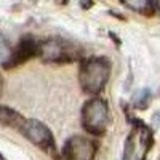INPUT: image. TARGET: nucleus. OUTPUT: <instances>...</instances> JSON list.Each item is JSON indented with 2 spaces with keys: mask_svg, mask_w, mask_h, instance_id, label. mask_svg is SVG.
I'll use <instances>...</instances> for the list:
<instances>
[{
  "mask_svg": "<svg viewBox=\"0 0 160 160\" xmlns=\"http://www.w3.org/2000/svg\"><path fill=\"white\" fill-rule=\"evenodd\" d=\"M111 74V64L102 58L87 61L80 69V83L88 93H98L104 88Z\"/></svg>",
  "mask_w": 160,
  "mask_h": 160,
  "instance_id": "nucleus-1",
  "label": "nucleus"
},
{
  "mask_svg": "<svg viewBox=\"0 0 160 160\" xmlns=\"http://www.w3.org/2000/svg\"><path fill=\"white\" fill-rule=\"evenodd\" d=\"M109 122V111L108 104L101 99H93L88 101L83 108V125L88 131L101 135L106 130Z\"/></svg>",
  "mask_w": 160,
  "mask_h": 160,
  "instance_id": "nucleus-2",
  "label": "nucleus"
},
{
  "mask_svg": "<svg viewBox=\"0 0 160 160\" xmlns=\"http://www.w3.org/2000/svg\"><path fill=\"white\" fill-rule=\"evenodd\" d=\"M149 146H151V133L146 130V127L141 125L135 128L131 131V135L127 138L125 160H142Z\"/></svg>",
  "mask_w": 160,
  "mask_h": 160,
  "instance_id": "nucleus-3",
  "label": "nucleus"
},
{
  "mask_svg": "<svg viewBox=\"0 0 160 160\" xmlns=\"http://www.w3.org/2000/svg\"><path fill=\"white\" fill-rule=\"evenodd\" d=\"M95 146L85 138H71L62 148L64 160H93Z\"/></svg>",
  "mask_w": 160,
  "mask_h": 160,
  "instance_id": "nucleus-4",
  "label": "nucleus"
},
{
  "mask_svg": "<svg viewBox=\"0 0 160 160\" xmlns=\"http://www.w3.org/2000/svg\"><path fill=\"white\" fill-rule=\"evenodd\" d=\"M38 51L42 58L47 61H66L71 58V53H74L71 45L59 38H48L45 42H42Z\"/></svg>",
  "mask_w": 160,
  "mask_h": 160,
  "instance_id": "nucleus-5",
  "label": "nucleus"
},
{
  "mask_svg": "<svg viewBox=\"0 0 160 160\" xmlns=\"http://www.w3.org/2000/svg\"><path fill=\"white\" fill-rule=\"evenodd\" d=\"M22 133L29 141H32L37 146H42V148L53 144L51 131L47 128V125H43L38 120H26L22 123Z\"/></svg>",
  "mask_w": 160,
  "mask_h": 160,
  "instance_id": "nucleus-6",
  "label": "nucleus"
},
{
  "mask_svg": "<svg viewBox=\"0 0 160 160\" xmlns=\"http://www.w3.org/2000/svg\"><path fill=\"white\" fill-rule=\"evenodd\" d=\"M40 48V43L35 42V38L32 37H22V40L18 43V47L13 50L11 48V55H10V59L7 61L5 68H8V66H16L26 59H29L35 51H38Z\"/></svg>",
  "mask_w": 160,
  "mask_h": 160,
  "instance_id": "nucleus-7",
  "label": "nucleus"
},
{
  "mask_svg": "<svg viewBox=\"0 0 160 160\" xmlns=\"http://www.w3.org/2000/svg\"><path fill=\"white\" fill-rule=\"evenodd\" d=\"M149 98H151V91H149L148 88H144V90L138 91L136 95H135V98H133V102H135L136 108H146V106H148Z\"/></svg>",
  "mask_w": 160,
  "mask_h": 160,
  "instance_id": "nucleus-8",
  "label": "nucleus"
},
{
  "mask_svg": "<svg viewBox=\"0 0 160 160\" xmlns=\"http://www.w3.org/2000/svg\"><path fill=\"white\" fill-rule=\"evenodd\" d=\"M128 8H133V10H138V11H142V13H148L154 8V5L151 2H146V0H142V2H127L125 3Z\"/></svg>",
  "mask_w": 160,
  "mask_h": 160,
  "instance_id": "nucleus-9",
  "label": "nucleus"
},
{
  "mask_svg": "<svg viewBox=\"0 0 160 160\" xmlns=\"http://www.w3.org/2000/svg\"><path fill=\"white\" fill-rule=\"evenodd\" d=\"M157 7H158V8H160V3H157Z\"/></svg>",
  "mask_w": 160,
  "mask_h": 160,
  "instance_id": "nucleus-10",
  "label": "nucleus"
}]
</instances>
